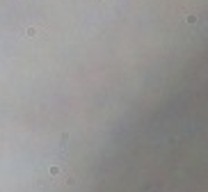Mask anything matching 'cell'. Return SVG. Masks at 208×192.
Instances as JSON below:
<instances>
[{"label": "cell", "instance_id": "obj_1", "mask_svg": "<svg viewBox=\"0 0 208 192\" xmlns=\"http://www.w3.org/2000/svg\"><path fill=\"white\" fill-rule=\"evenodd\" d=\"M185 23H197V16H194V14H188V16H185Z\"/></svg>", "mask_w": 208, "mask_h": 192}, {"label": "cell", "instance_id": "obj_2", "mask_svg": "<svg viewBox=\"0 0 208 192\" xmlns=\"http://www.w3.org/2000/svg\"><path fill=\"white\" fill-rule=\"evenodd\" d=\"M25 35H27V37H37L39 32H37V27H27V30H25Z\"/></svg>", "mask_w": 208, "mask_h": 192}, {"label": "cell", "instance_id": "obj_3", "mask_svg": "<svg viewBox=\"0 0 208 192\" xmlns=\"http://www.w3.org/2000/svg\"><path fill=\"white\" fill-rule=\"evenodd\" d=\"M57 174H60V167L53 165V167H51V176H57Z\"/></svg>", "mask_w": 208, "mask_h": 192}]
</instances>
